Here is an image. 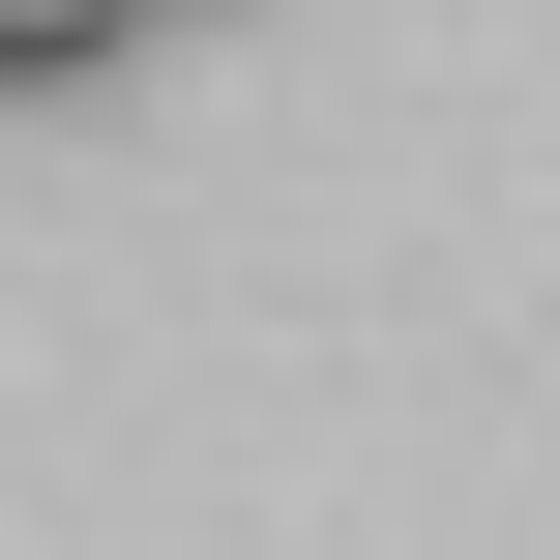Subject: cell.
Here are the masks:
<instances>
[{
    "instance_id": "6da1fadb",
    "label": "cell",
    "mask_w": 560,
    "mask_h": 560,
    "mask_svg": "<svg viewBox=\"0 0 560 560\" xmlns=\"http://www.w3.org/2000/svg\"><path fill=\"white\" fill-rule=\"evenodd\" d=\"M118 30H148V0H0V89H89Z\"/></svg>"
}]
</instances>
